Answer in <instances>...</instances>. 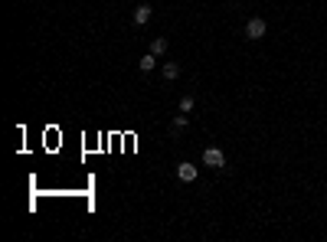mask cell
<instances>
[{"instance_id":"1","label":"cell","mask_w":327,"mask_h":242,"mask_svg":"<svg viewBox=\"0 0 327 242\" xmlns=\"http://www.w3.org/2000/svg\"><path fill=\"white\" fill-rule=\"evenodd\" d=\"M265 30H268V23L262 20V17H252V20L245 23V36H249V40H262Z\"/></svg>"},{"instance_id":"2","label":"cell","mask_w":327,"mask_h":242,"mask_svg":"<svg viewBox=\"0 0 327 242\" xmlns=\"http://www.w3.org/2000/svg\"><path fill=\"white\" fill-rule=\"evenodd\" d=\"M203 164L219 170V167H226V154H223L219 147H206V151H203Z\"/></svg>"},{"instance_id":"3","label":"cell","mask_w":327,"mask_h":242,"mask_svg":"<svg viewBox=\"0 0 327 242\" xmlns=\"http://www.w3.org/2000/svg\"><path fill=\"white\" fill-rule=\"evenodd\" d=\"M177 177H180L184 183H193V180H196V164H190V161L177 164Z\"/></svg>"},{"instance_id":"4","label":"cell","mask_w":327,"mask_h":242,"mask_svg":"<svg viewBox=\"0 0 327 242\" xmlns=\"http://www.w3.org/2000/svg\"><path fill=\"white\" fill-rule=\"evenodd\" d=\"M151 7H147V3H141V7H134V23H138V26H144V23H151Z\"/></svg>"},{"instance_id":"5","label":"cell","mask_w":327,"mask_h":242,"mask_svg":"<svg viewBox=\"0 0 327 242\" xmlns=\"http://www.w3.org/2000/svg\"><path fill=\"white\" fill-rule=\"evenodd\" d=\"M154 66H157V56H154V53H147V56L138 59V69H141V72H151Z\"/></svg>"},{"instance_id":"6","label":"cell","mask_w":327,"mask_h":242,"mask_svg":"<svg viewBox=\"0 0 327 242\" xmlns=\"http://www.w3.org/2000/svg\"><path fill=\"white\" fill-rule=\"evenodd\" d=\"M193 108H196V99L193 95H184V99H180V111L186 115V111H193Z\"/></svg>"},{"instance_id":"7","label":"cell","mask_w":327,"mask_h":242,"mask_svg":"<svg viewBox=\"0 0 327 242\" xmlns=\"http://www.w3.org/2000/svg\"><path fill=\"white\" fill-rule=\"evenodd\" d=\"M180 76V66H177V62H167V66H164V79H177Z\"/></svg>"},{"instance_id":"8","label":"cell","mask_w":327,"mask_h":242,"mask_svg":"<svg viewBox=\"0 0 327 242\" xmlns=\"http://www.w3.org/2000/svg\"><path fill=\"white\" fill-rule=\"evenodd\" d=\"M151 53L154 56H164V53H167V40H154V43H151Z\"/></svg>"},{"instance_id":"9","label":"cell","mask_w":327,"mask_h":242,"mask_svg":"<svg viewBox=\"0 0 327 242\" xmlns=\"http://www.w3.org/2000/svg\"><path fill=\"white\" fill-rule=\"evenodd\" d=\"M184 128H186V118H184V115H177V118L170 121V131L177 134V131H184Z\"/></svg>"}]
</instances>
